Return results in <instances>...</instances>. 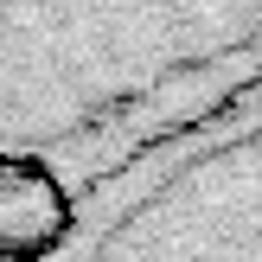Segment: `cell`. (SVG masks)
Returning a JSON list of instances; mask_svg holds the SVG:
<instances>
[{"label": "cell", "mask_w": 262, "mask_h": 262, "mask_svg": "<svg viewBox=\"0 0 262 262\" xmlns=\"http://www.w3.org/2000/svg\"><path fill=\"white\" fill-rule=\"evenodd\" d=\"M0 58L51 96L77 192L262 83V0H0Z\"/></svg>", "instance_id": "cell-1"}, {"label": "cell", "mask_w": 262, "mask_h": 262, "mask_svg": "<svg viewBox=\"0 0 262 262\" xmlns=\"http://www.w3.org/2000/svg\"><path fill=\"white\" fill-rule=\"evenodd\" d=\"M115 262H262V83L109 179Z\"/></svg>", "instance_id": "cell-2"}, {"label": "cell", "mask_w": 262, "mask_h": 262, "mask_svg": "<svg viewBox=\"0 0 262 262\" xmlns=\"http://www.w3.org/2000/svg\"><path fill=\"white\" fill-rule=\"evenodd\" d=\"M71 186L38 154H0V262H38L71 237Z\"/></svg>", "instance_id": "cell-3"}]
</instances>
